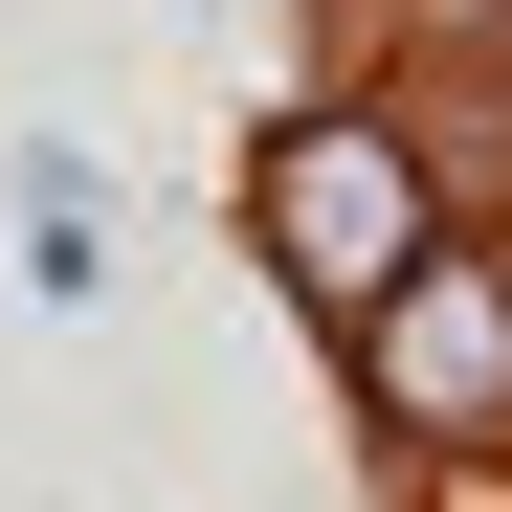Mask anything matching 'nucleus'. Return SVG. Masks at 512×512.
<instances>
[{"label":"nucleus","mask_w":512,"mask_h":512,"mask_svg":"<svg viewBox=\"0 0 512 512\" xmlns=\"http://www.w3.org/2000/svg\"><path fill=\"white\" fill-rule=\"evenodd\" d=\"M379 401H401V423H446V446H468V423H512V312H490L468 268H446V290H401V312H379Z\"/></svg>","instance_id":"nucleus-1"},{"label":"nucleus","mask_w":512,"mask_h":512,"mask_svg":"<svg viewBox=\"0 0 512 512\" xmlns=\"http://www.w3.org/2000/svg\"><path fill=\"white\" fill-rule=\"evenodd\" d=\"M401 223H423V201H401V134H312V156H290V245H312L334 290H357Z\"/></svg>","instance_id":"nucleus-2"}]
</instances>
